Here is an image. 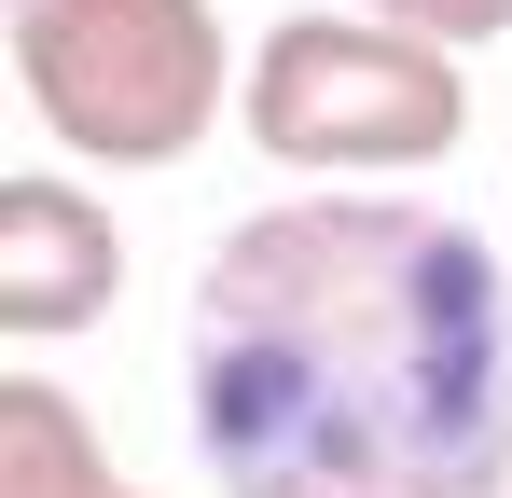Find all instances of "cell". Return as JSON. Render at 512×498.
Masks as SVG:
<instances>
[{
    "label": "cell",
    "mask_w": 512,
    "mask_h": 498,
    "mask_svg": "<svg viewBox=\"0 0 512 498\" xmlns=\"http://www.w3.org/2000/svg\"><path fill=\"white\" fill-rule=\"evenodd\" d=\"M360 14L416 28V42H443V56H471V42H499V28H512V0H360Z\"/></svg>",
    "instance_id": "6"
},
{
    "label": "cell",
    "mask_w": 512,
    "mask_h": 498,
    "mask_svg": "<svg viewBox=\"0 0 512 498\" xmlns=\"http://www.w3.org/2000/svg\"><path fill=\"white\" fill-rule=\"evenodd\" d=\"M222 498H512V263L388 180L277 194L194 263Z\"/></svg>",
    "instance_id": "1"
},
{
    "label": "cell",
    "mask_w": 512,
    "mask_h": 498,
    "mask_svg": "<svg viewBox=\"0 0 512 498\" xmlns=\"http://www.w3.org/2000/svg\"><path fill=\"white\" fill-rule=\"evenodd\" d=\"M0 498H111V443L56 374L0 388Z\"/></svg>",
    "instance_id": "5"
},
{
    "label": "cell",
    "mask_w": 512,
    "mask_h": 498,
    "mask_svg": "<svg viewBox=\"0 0 512 498\" xmlns=\"http://www.w3.org/2000/svg\"><path fill=\"white\" fill-rule=\"evenodd\" d=\"M111 498H139V485H111Z\"/></svg>",
    "instance_id": "7"
},
{
    "label": "cell",
    "mask_w": 512,
    "mask_h": 498,
    "mask_svg": "<svg viewBox=\"0 0 512 498\" xmlns=\"http://www.w3.org/2000/svg\"><path fill=\"white\" fill-rule=\"evenodd\" d=\"M111 305H125L111 208H97L84 180H56V166L0 180V332H14V346H56V332L111 319Z\"/></svg>",
    "instance_id": "4"
},
{
    "label": "cell",
    "mask_w": 512,
    "mask_h": 498,
    "mask_svg": "<svg viewBox=\"0 0 512 498\" xmlns=\"http://www.w3.org/2000/svg\"><path fill=\"white\" fill-rule=\"evenodd\" d=\"M236 125L250 153L305 166V180H402V166H443L471 139V70L388 28V14H277L250 42V83H236Z\"/></svg>",
    "instance_id": "3"
},
{
    "label": "cell",
    "mask_w": 512,
    "mask_h": 498,
    "mask_svg": "<svg viewBox=\"0 0 512 498\" xmlns=\"http://www.w3.org/2000/svg\"><path fill=\"white\" fill-rule=\"evenodd\" d=\"M0 42L70 166H180L250 83L208 0H0Z\"/></svg>",
    "instance_id": "2"
}]
</instances>
